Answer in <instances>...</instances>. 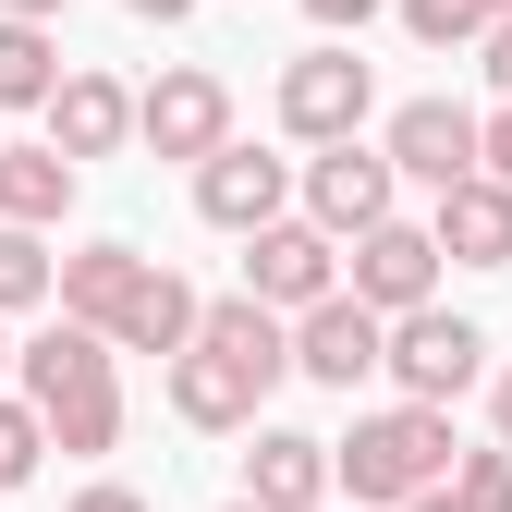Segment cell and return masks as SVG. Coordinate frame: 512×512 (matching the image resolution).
<instances>
[{
  "mask_svg": "<svg viewBox=\"0 0 512 512\" xmlns=\"http://www.w3.org/2000/svg\"><path fill=\"white\" fill-rule=\"evenodd\" d=\"M281 378H293V330L256 293L196 305V330H183V354H171V415L183 427H256V403H269Z\"/></svg>",
  "mask_w": 512,
  "mask_h": 512,
  "instance_id": "obj_1",
  "label": "cell"
},
{
  "mask_svg": "<svg viewBox=\"0 0 512 512\" xmlns=\"http://www.w3.org/2000/svg\"><path fill=\"white\" fill-rule=\"evenodd\" d=\"M13 366H25V403L49 427V452H110V439H122V378H110V342L86 330V317L13 342Z\"/></svg>",
  "mask_w": 512,
  "mask_h": 512,
  "instance_id": "obj_2",
  "label": "cell"
},
{
  "mask_svg": "<svg viewBox=\"0 0 512 512\" xmlns=\"http://www.w3.org/2000/svg\"><path fill=\"white\" fill-rule=\"evenodd\" d=\"M439 476H452V403H378L354 415V439H330V488H354V512H403Z\"/></svg>",
  "mask_w": 512,
  "mask_h": 512,
  "instance_id": "obj_3",
  "label": "cell"
},
{
  "mask_svg": "<svg viewBox=\"0 0 512 512\" xmlns=\"http://www.w3.org/2000/svg\"><path fill=\"white\" fill-rule=\"evenodd\" d=\"M378 366L403 378V403H464L476 378H488V330L427 293V305H403L391 330H378Z\"/></svg>",
  "mask_w": 512,
  "mask_h": 512,
  "instance_id": "obj_4",
  "label": "cell"
},
{
  "mask_svg": "<svg viewBox=\"0 0 512 512\" xmlns=\"http://www.w3.org/2000/svg\"><path fill=\"white\" fill-rule=\"evenodd\" d=\"M378 330H391V317L354 305V293L330 281L317 305H293V378H317V391H354V378H378Z\"/></svg>",
  "mask_w": 512,
  "mask_h": 512,
  "instance_id": "obj_5",
  "label": "cell"
},
{
  "mask_svg": "<svg viewBox=\"0 0 512 512\" xmlns=\"http://www.w3.org/2000/svg\"><path fill=\"white\" fill-rule=\"evenodd\" d=\"M391 196H403V171L378 159V147H354V135H330L305 159V220L330 232V244H354L366 220H391Z\"/></svg>",
  "mask_w": 512,
  "mask_h": 512,
  "instance_id": "obj_6",
  "label": "cell"
},
{
  "mask_svg": "<svg viewBox=\"0 0 512 512\" xmlns=\"http://www.w3.org/2000/svg\"><path fill=\"white\" fill-rule=\"evenodd\" d=\"M330 281H342V244L317 232V220H256V232H244V293L269 305V317L317 305Z\"/></svg>",
  "mask_w": 512,
  "mask_h": 512,
  "instance_id": "obj_7",
  "label": "cell"
},
{
  "mask_svg": "<svg viewBox=\"0 0 512 512\" xmlns=\"http://www.w3.org/2000/svg\"><path fill=\"white\" fill-rule=\"evenodd\" d=\"M135 135H147V159H208L232 135V86L208 74V61H171V74L135 98Z\"/></svg>",
  "mask_w": 512,
  "mask_h": 512,
  "instance_id": "obj_8",
  "label": "cell"
},
{
  "mask_svg": "<svg viewBox=\"0 0 512 512\" xmlns=\"http://www.w3.org/2000/svg\"><path fill=\"white\" fill-rule=\"evenodd\" d=\"M342 293H354V305H378V317L427 305V293H439V244H427V220H366V232H354Z\"/></svg>",
  "mask_w": 512,
  "mask_h": 512,
  "instance_id": "obj_9",
  "label": "cell"
},
{
  "mask_svg": "<svg viewBox=\"0 0 512 512\" xmlns=\"http://www.w3.org/2000/svg\"><path fill=\"white\" fill-rule=\"evenodd\" d=\"M366 98H378V74H366L354 49H305L293 74H281V135L330 147V135H354V122H366Z\"/></svg>",
  "mask_w": 512,
  "mask_h": 512,
  "instance_id": "obj_10",
  "label": "cell"
},
{
  "mask_svg": "<svg viewBox=\"0 0 512 512\" xmlns=\"http://www.w3.org/2000/svg\"><path fill=\"white\" fill-rule=\"evenodd\" d=\"M378 159L439 196V183H464V171H476V110H464V98H403V110H391V135H378Z\"/></svg>",
  "mask_w": 512,
  "mask_h": 512,
  "instance_id": "obj_11",
  "label": "cell"
},
{
  "mask_svg": "<svg viewBox=\"0 0 512 512\" xmlns=\"http://www.w3.org/2000/svg\"><path fill=\"white\" fill-rule=\"evenodd\" d=\"M427 244L452 256V269H512V183H500V171H464V183H439V208H427Z\"/></svg>",
  "mask_w": 512,
  "mask_h": 512,
  "instance_id": "obj_12",
  "label": "cell"
},
{
  "mask_svg": "<svg viewBox=\"0 0 512 512\" xmlns=\"http://www.w3.org/2000/svg\"><path fill=\"white\" fill-rule=\"evenodd\" d=\"M281 196H293V159H269V147H208L196 159V208L220 220V232H256V220H281Z\"/></svg>",
  "mask_w": 512,
  "mask_h": 512,
  "instance_id": "obj_13",
  "label": "cell"
},
{
  "mask_svg": "<svg viewBox=\"0 0 512 512\" xmlns=\"http://www.w3.org/2000/svg\"><path fill=\"white\" fill-rule=\"evenodd\" d=\"M244 500H256V512H317V500H330V439H305V427H256V452H244Z\"/></svg>",
  "mask_w": 512,
  "mask_h": 512,
  "instance_id": "obj_14",
  "label": "cell"
},
{
  "mask_svg": "<svg viewBox=\"0 0 512 512\" xmlns=\"http://www.w3.org/2000/svg\"><path fill=\"white\" fill-rule=\"evenodd\" d=\"M37 110H49V147L74 159V171H86V159H110L122 135H135V98H122L110 74H61V86H49Z\"/></svg>",
  "mask_w": 512,
  "mask_h": 512,
  "instance_id": "obj_15",
  "label": "cell"
},
{
  "mask_svg": "<svg viewBox=\"0 0 512 512\" xmlns=\"http://www.w3.org/2000/svg\"><path fill=\"white\" fill-rule=\"evenodd\" d=\"M183 330H196V281L147 256L135 293H122V317H110V354H183Z\"/></svg>",
  "mask_w": 512,
  "mask_h": 512,
  "instance_id": "obj_16",
  "label": "cell"
},
{
  "mask_svg": "<svg viewBox=\"0 0 512 512\" xmlns=\"http://www.w3.org/2000/svg\"><path fill=\"white\" fill-rule=\"evenodd\" d=\"M135 269H147L135 244H74V256H49V293H61V317H86V330L110 342V317H122V293H135Z\"/></svg>",
  "mask_w": 512,
  "mask_h": 512,
  "instance_id": "obj_17",
  "label": "cell"
},
{
  "mask_svg": "<svg viewBox=\"0 0 512 512\" xmlns=\"http://www.w3.org/2000/svg\"><path fill=\"white\" fill-rule=\"evenodd\" d=\"M61 208H74V159H61L49 135H37V147H0V220H25V232H49Z\"/></svg>",
  "mask_w": 512,
  "mask_h": 512,
  "instance_id": "obj_18",
  "label": "cell"
},
{
  "mask_svg": "<svg viewBox=\"0 0 512 512\" xmlns=\"http://www.w3.org/2000/svg\"><path fill=\"white\" fill-rule=\"evenodd\" d=\"M403 512H512V452H500V439H488V452H452V476L415 488Z\"/></svg>",
  "mask_w": 512,
  "mask_h": 512,
  "instance_id": "obj_19",
  "label": "cell"
},
{
  "mask_svg": "<svg viewBox=\"0 0 512 512\" xmlns=\"http://www.w3.org/2000/svg\"><path fill=\"white\" fill-rule=\"evenodd\" d=\"M49 86H61V49H49V25L0 13V110H37Z\"/></svg>",
  "mask_w": 512,
  "mask_h": 512,
  "instance_id": "obj_20",
  "label": "cell"
},
{
  "mask_svg": "<svg viewBox=\"0 0 512 512\" xmlns=\"http://www.w3.org/2000/svg\"><path fill=\"white\" fill-rule=\"evenodd\" d=\"M25 305H49V244L25 220H0V317H25Z\"/></svg>",
  "mask_w": 512,
  "mask_h": 512,
  "instance_id": "obj_21",
  "label": "cell"
},
{
  "mask_svg": "<svg viewBox=\"0 0 512 512\" xmlns=\"http://www.w3.org/2000/svg\"><path fill=\"white\" fill-rule=\"evenodd\" d=\"M49 464V427H37V403H0V488H25Z\"/></svg>",
  "mask_w": 512,
  "mask_h": 512,
  "instance_id": "obj_22",
  "label": "cell"
},
{
  "mask_svg": "<svg viewBox=\"0 0 512 512\" xmlns=\"http://www.w3.org/2000/svg\"><path fill=\"white\" fill-rule=\"evenodd\" d=\"M476 171H500V183H512V98L476 122Z\"/></svg>",
  "mask_w": 512,
  "mask_h": 512,
  "instance_id": "obj_23",
  "label": "cell"
},
{
  "mask_svg": "<svg viewBox=\"0 0 512 512\" xmlns=\"http://www.w3.org/2000/svg\"><path fill=\"white\" fill-rule=\"evenodd\" d=\"M305 13L330 25V37H354V25H378V13H391V0H305Z\"/></svg>",
  "mask_w": 512,
  "mask_h": 512,
  "instance_id": "obj_24",
  "label": "cell"
},
{
  "mask_svg": "<svg viewBox=\"0 0 512 512\" xmlns=\"http://www.w3.org/2000/svg\"><path fill=\"white\" fill-rule=\"evenodd\" d=\"M476 49H488V86L512 98V13H488V37H476Z\"/></svg>",
  "mask_w": 512,
  "mask_h": 512,
  "instance_id": "obj_25",
  "label": "cell"
},
{
  "mask_svg": "<svg viewBox=\"0 0 512 512\" xmlns=\"http://www.w3.org/2000/svg\"><path fill=\"white\" fill-rule=\"evenodd\" d=\"M74 512H147V500H135V488H110V476H98V488H86Z\"/></svg>",
  "mask_w": 512,
  "mask_h": 512,
  "instance_id": "obj_26",
  "label": "cell"
},
{
  "mask_svg": "<svg viewBox=\"0 0 512 512\" xmlns=\"http://www.w3.org/2000/svg\"><path fill=\"white\" fill-rule=\"evenodd\" d=\"M488 427H500V452H512V378H500V391H488Z\"/></svg>",
  "mask_w": 512,
  "mask_h": 512,
  "instance_id": "obj_27",
  "label": "cell"
},
{
  "mask_svg": "<svg viewBox=\"0 0 512 512\" xmlns=\"http://www.w3.org/2000/svg\"><path fill=\"white\" fill-rule=\"evenodd\" d=\"M0 13H25V25H49V13H74V0H0Z\"/></svg>",
  "mask_w": 512,
  "mask_h": 512,
  "instance_id": "obj_28",
  "label": "cell"
},
{
  "mask_svg": "<svg viewBox=\"0 0 512 512\" xmlns=\"http://www.w3.org/2000/svg\"><path fill=\"white\" fill-rule=\"evenodd\" d=\"M135 13H147V25H183V13H196V0H135Z\"/></svg>",
  "mask_w": 512,
  "mask_h": 512,
  "instance_id": "obj_29",
  "label": "cell"
},
{
  "mask_svg": "<svg viewBox=\"0 0 512 512\" xmlns=\"http://www.w3.org/2000/svg\"><path fill=\"white\" fill-rule=\"evenodd\" d=\"M464 13H476V37H488V13H512V0H464Z\"/></svg>",
  "mask_w": 512,
  "mask_h": 512,
  "instance_id": "obj_30",
  "label": "cell"
},
{
  "mask_svg": "<svg viewBox=\"0 0 512 512\" xmlns=\"http://www.w3.org/2000/svg\"><path fill=\"white\" fill-rule=\"evenodd\" d=\"M0 366H13V330H0Z\"/></svg>",
  "mask_w": 512,
  "mask_h": 512,
  "instance_id": "obj_31",
  "label": "cell"
},
{
  "mask_svg": "<svg viewBox=\"0 0 512 512\" xmlns=\"http://www.w3.org/2000/svg\"><path fill=\"white\" fill-rule=\"evenodd\" d=\"M232 512H256V500H232Z\"/></svg>",
  "mask_w": 512,
  "mask_h": 512,
  "instance_id": "obj_32",
  "label": "cell"
},
{
  "mask_svg": "<svg viewBox=\"0 0 512 512\" xmlns=\"http://www.w3.org/2000/svg\"><path fill=\"white\" fill-rule=\"evenodd\" d=\"M0 500H13V488H0Z\"/></svg>",
  "mask_w": 512,
  "mask_h": 512,
  "instance_id": "obj_33",
  "label": "cell"
}]
</instances>
